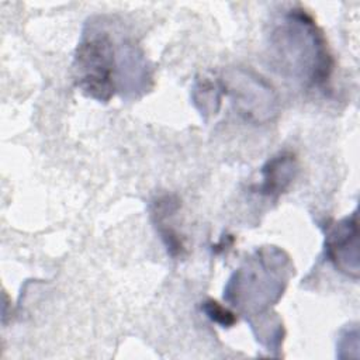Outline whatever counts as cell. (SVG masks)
Returning a JSON list of instances; mask_svg holds the SVG:
<instances>
[{"instance_id":"obj_1","label":"cell","mask_w":360,"mask_h":360,"mask_svg":"<svg viewBox=\"0 0 360 360\" xmlns=\"http://www.w3.org/2000/svg\"><path fill=\"white\" fill-rule=\"evenodd\" d=\"M141 48L129 38H115L100 22H87L77 44L72 72L76 87L97 101L122 91Z\"/></svg>"},{"instance_id":"obj_2","label":"cell","mask_w":360,"mask_h":360,"mask_svg":"<svg viewBox=\"0 0 360 360\" xmlns=\"http://www.w3.org/2000/svg\"><path fill=\"white\" fill-rule=\"evenodd\" d=\"M276 69L305 86L321 87L332 73V56L323 32L301 8H292L274 25L269 37Z\"/></svg>"},{"instance_id":"obj_3","label":"cell","mask_w":360,"mask_h":360,"mask_svg":"<svg viewBox=\"0 0 360 360\" xmlns=\"http://www.w3.org/2000/svg\"><path fill=\"white\" fill-rule=\"evenodd\" d=\"M292 270L284 250L262 248L228 280L224 300L246 315L260 316L280 300Z\"/></svg>"},{"instance_id":"obj_4","label":"cell","mask_w":360,"mask_h":360,"mask_svg":"<svg viewBox=\"0 0 360 360\" xmlns=\"http://www.w3.org/2000/svg\"><path fill=\"white\" fill-rule=\"evenodd\" d=\"M222 94L246 121L266 124L278 115V97L273 86L250 69L231 68L219 79Z\"/></svg>"},{"instance_id":"obj_5","label":"cell","mask_w":360,"mask_h":360,"mask_svg":"<svg viewBox=\"0 0 360 360\" xmlns=\"http://www.w3.org/2000/svg\"><path fill=\"white\" fill-rule=\"evenodd\" d=\"M325 255L338 271L354 280L359 278V224L356 211L328 228Z\"/></svg>"},{"instance_id":"obj_6","label":"cell","mask_w":360,"mask_h":360,"mask_svg":"<svg viewBox=\"0 0 360 360\" xmlns=\"http://www.w3.org/2000/svg\"><path fill=\"white\" fill-rule=\"evenodd\" d=\"M298 172L295 155L287 150L271 156L260 170L262 181L253 190L264 197L277 198L294 181Z\"/></svg>"},{"instance_id":"obj_7","label":"cell","mask_w":360,"mask_h":360,"mask_svg":"<svg viewBox=\"0 0 360 360\" xmlns=\"http://www.w3.org/2000/svg\"><path fill=\"white\" fill-rule=\"evenodd\" d=\"M179 207H180L179 200L173 195L160 197L156 201H153L152 207H150L153 224H155L167 252L173 257L181 256L183 252L186 250L180 235L177 233L176 228L172 225V218L179 211Z\"/></svg>"},{"instance_id":"obj_8","label":"cell","mask_w":360,"mask_h":360,"mask_svg":"<svg viewBox=\"0 0 360 360\" xmlns=\"http://www.w3.org/2000/svg\"><path fill=\"white\" fill-rule=\"evenodd\" d=\"M222 98V87L219 79L204 77L197 79L193 87V101L201 114H217Z\"/></svg>"},{"instance_id":"obj_9","label":"cell","mask_w":360,"mask_h":360,"mask_svg":"<svg viewBox=\"0 0 360 360\" xmlns=\"http://www.w3.org/2000/svg\"><path fill=\"white\" fill-rule=\"evenodd\" d=\"M201 309L212 322L222 328H231L236 322L235 314L214 300H205L201 304Z\"/></svg>"}]
</instances>
